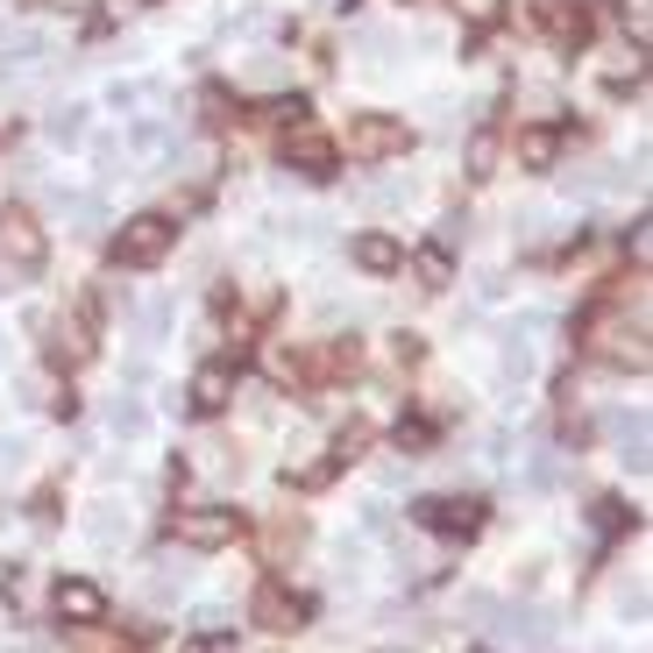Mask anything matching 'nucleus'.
Listing matches in <instances>:
<instances>
[{
    "label": "nucleus",
    "mask_w": 653,
    "mask_h": 653,
    "mask_svg": "<svg viewBox=\"0 0 653 653\" xmlns=\"http://www.w3.org/2000/svg\"><path fill=\"white\" fill-rule=\"evenodd\" d=\"M170 242H178V221L170 214H128L121 227H114L107 256H114V271H149V263L170 256Z\"/></svg>",
    "instance_id": "obj_1"
},
{
    "label": "nucleus",
    "mask_w": 653,
    "mask_h": 653,
    "mask_svg": "<svg viewBox=\"0 0 653 653\" xmlns=\"http://www.w3.org/2000/svg\"><path fill=\"white\" fill-rule=\"evenodd\" d=\"M334 149H349L355 164H391L412 149V128H406V114H349V136Z\"/></svg>",
    "instance_id": "obj_2"
},
{
    "label": "nucleus",
    "mask_w": 653,
    "mask_h": 653,
    "mask_svg": "<svg viewBox=\"0 0 653 653\" xmlns=\"http://www.w3.org/2000/svg\"><path fill=\"white\" fill-rule=\"evenodd\" d=\"M170 533H178V547H192V554H221V547L242 540V511L235 505H192V511L170 518Z\"/></svg>",
    "instance_id": "obj_3"
},
{
    "label": "nucleus",
    "mask_w": 653,
    "mask_h": 653,
    "mask_svg": "<svg viewBox=\"0 0 653 653\" xmlns=\"http://www.w3.org/2000/svg\"><path fill=\"white\" fill-rule=\"evenodd\" d=\"M277 157H284V170H299V178H334V170H341L334 136H320L313 121H292V128H284Z\"/></svg>",
    "instance_id": "obj_4"
},
{
    "label": "nucleus",
    "mask_w": 653,
    "mask_h": 653,
    "mask_svg": "<svg viewBox=\"0 0 653 653\" xmlns=\"http://www.w3.org/2000/svg\"><path fill=\"white\" fill-rule=\"evenodd\" d=\"M43 221L29 214V206H0V263H14V271H43Z\"/></svg>",
    "instance_id": "obj_5"
},
{
    "label": "nucleus",
    "mask_w": 653,
    "mask_h": 653,
    "mask_svg": "<svg viewBox=\"0 0 653 653\" xmlns=\"http://www.w3.org/2000/svg\"><path fill=\"white\" fill-rule=\"evenodd\" d=\"M412 518L427 533H448V540H469V533H484V497H419Z\"/></svg>",
    "instance_id": "obj_6"
},
{
    "label": "nucleus",
    "mask_w": 653,
    "mask_h": 653,
    "mask_svg": "<svg viewBox=\"0 0 653 653\" xmlns=\"http://www.w3.org/2000/svg\"><path fill=\"white\" fill-rule=\"evenodd\" d=\"M50 611H57V625H100L107 618V589L92 583V575H65V583L50 589Z\"/></svg>",
    "instance_id": "obj_7"
},
{
    "label": "nucleus",
    "mask_w": 653,
    "mask_h": 653,
    "mask_svg": "<svg viewBox=\"0 0 653 653\" xmlns=\"http://www.w3.org/2000/svg\"><path fill=\"white\" fill-rule=\"evenodd\" d=\"M185 406L199 412V419L227 412V406H235V370H227V362H199V370H192V383H185Z\"/></svg>",
    "instance_id": "obj_8"
},
{
    "label": "nucleus",
    "mask_w": 653,
    "mask_h": 653,
    "mask_svg": "<svg viewBox=\"0 0 653 653\" xmlns=\"http://www.w3.org/2000/svg\"><path fill=\"white\" fill-rule=\"evenodd\" d=\"M349 263H355V271H370V277H398V271H406V248H398L391 227H362V235L349 242Z\"/></svg>",
    "instance_id": "obj_9"
},
{
    "label": "nucleus",
    "mask_w": 653,
    "mask_h": 653,
    "mask_svg": "<svg viewBox=\"0 0 653 653\" xmlns=\"http://www.w3.org/2000/svg\"><path fill=\"white\" fill-rule=\"evenodd\" d=\"M284 86H292V57H277V50H256L248 65H235V92H263L271 100Z\"/></svg>",
    "instance_id": "obj_10"
},
{
    "label": "nucleus",
    "mask_w": 653,
    "mask_h": 653,
    "mask_svg": "<svg viewBox=\"0 0 653 653\" xmlns=\"http://www.w3.org/2000/svg\"><path fill=\"white\" fill-rule=\"evenodd\" d=\"M248 618H256L263 632H299V625H305V604L292 597V589L263 583V589H256V604H248Z\"/></svg>",
    "instance_id": "obj_11"
},
{
    "label": "nucleus",
    "mask_w": 653,
    "mask_h": 653,
    "mask_svg": "<svg viewBox=\"0 0 653 653\" xmlns=\"http://www.w3.org/2000/svg\"><path fill=\"white\" fill-rule=\"evenodd\" d=\"M43 57H50L43 29H0V71H8V79H14V71H36Z\"/></svg>",
    "instance_id": "obj_12"
},
{
    "label": "nucleus",
    "mask_w": 653,
    "mask_h": 653,
    "mask_svg": "<svg viewBox=\"0 0 653 653\" xmlns=\"http://www.w3.org/2000/svg\"><path fill=\"white\" fill-rule=\"evenodd\" d=\"M57 221H65L71 235H100L107 227V199L100 192H57Z\"/></svg>",
    "instance_id": "obj_13"
},
{
    "label": "nucleus",
    "mask_w": 653,
    "mask_h": 653,
    "mask_svg": "<svg viewBox=\"0 0 653 653\" xmlns=\"http://www.w3.org/2000/svg\"><path fill=\"white\" fill-rule=\"evenodd\" d=\"M511 149H518V164L540 178V170H554V157H562V128H547V121H540V128H518Z\"/></svg>",
    "instance_id": "obj_14"
},
{
    "label": "nucleus",
    "mask_w": 653,
    "mask_h": 653,
    "mask_svg": "<svg viewBox=\"0 0 653 653\" xmlns=\"http://www.w3.org/2000/svg\"><path fill=\"white\" fill-rule=\"evenodd\" d=\"M128 533H136V518H128V505H114V497H100V505H92V518H86V540H92V547H121Z\"/></svg>",
    "instance_id": "obj_15"
},
{
    "label": "nucleus",
    "mask_w": 653,
    "mask_h": 653,
    "mask_svg": "<svg viewBox=\"0 0 653 653\" xmlns=\"http://www.w3.org/2000/svg\"><path fill=\"white\" fill-rule=\"evenodd\" d=\"M86 114H92V107H79V100H57V107L43 114V136H50L57 149H79V143H86Z\"/></svg>",
    "instance_id": "obj_16"
},
{
    "label": "nucleus",
    "mask_w": 653,
    "mask_h": 653,
    "mask_svg": "<svg viewBox=\"0 0 653 653\" xmlns=\"http://www.w3.org/2000/svg\"><path fill=\"white\" fill-rule=\"evenodd\" d=\"M36 589H43V583H36V568H29V562H8V575H0V604H8V611H29Z\"/></svg>",
    "instance_id": "obj_17"
},
{
    "label": "nucleus",
    "mask_w": 653,
    "mask_h": 653,
    "mask_svg": "<svg viewBox=\"0 0 653 653\" xmlns=\"http://www.w3.org/2000/svg\"><path fill=\"white\" fill-rule=\"evenodd\" d=\"M497 149H505V143H497V128H476V136H469L462 164H469V178H476V185H484V178H497Z\"/></svg>",
    "instance_id": "obj_18"
},
{
    "label": "nucleus",
    "mask_w": 653,
    "mask_h": 653,
    "mask_svg": "<svg viewBox=\"0 0 653 653\" xmlns=\"http://www.w3.org/2000/svg\"><path fill=\"white\" fill-rule=\"evenodd\" d=\"M164 149H170V121H149V114L128 121V157H164Z\"/></svg>",
    "instance_id": "obj_19"
},
{
    "label": "nucleus",
    "mask_w": 653,
    "mask_h": 653,
    "mask_svg": "<svg viewBox=\"0 0 653 653\" xmlns=\"http://www.w3.org/2000/svg\"><path fill=\"white\" fill-rule=\"evenodd\" d=\"M143 427H149V412L136 406V398H114L107 406V433L114 440H143Z\"/></svg>",
    "instance_id": "obj_20"
},
{
    "label": "nucleus",
    "mask_w": 653,
    "mask_h": 653,
    "mask_svg": "<svg viewBox=\"0 0 653 653\" xmlns=\"http://www.w3.org/2000/svg\"><path fill=\"white\" fill-rule=\"evenodd\" d=\"M362 199L383 206V214H398V206H412V178H377V185H362Z\"/></svg>",
    "instance_id": "obj_21"
},
{
    "label": "nucleus",
    "mask_w": 653,
    "mask_h": 653,
    "mask_svg": "<svg viewBox=\"0 0 653 653\" xmlns=\"http://www.w3.org/2000/svg\"><path fill=\"white\" fill-rule=\"evenodd\" d=\"M185 583H192V568H170V562H157V575H149V604L185 597Z\"/></svg>",
    "instance_id": "obj_22"
},
{
    "label": "nucleus",
    "mask_w": 653,
    "mask_h": 653,
    "mask_svg": "<svg viewBox=\"0 0 653 653\" xmlns=\"http://www.w3.org/2000/svg\"><path fill=\"white\" fill-rule=\"evenodd\" d=\"M597 71H604V86H640V50H611Z\"/></svg>",
    "instance_id": "obj_23"
},
{
    "label": "nucleus",
    "mask_w": 653,
    "mask_h": 653,
    "mask_svg": "<svg viewBox=\"0 0 653 653\" xmlns=\"http://www.w3.org/2000/svg\"><path fill=\"white\" fill-rule=\"evenodd\" d=\"M192 107H199V121H206V128H221V121H227V107H235V92H227V86H199V100H192Z\"/></svg>",
    "instance_id": "obj_24"
},
{
    "label": "nucleus",
    "mask_w": 653,
    "mask_h": 653,
    "mask_svg": "<svg viewBox=\"0 0 653 653\" xmlns=\"http://www.w3.org/2000/svg\"><path fill=\"white\" fill-rule=\"evenodd\" d=\"M419 284H427V292L448 284V248H419Z\"/></svg>",
    "instance_id": "obj_25"
},
{
    "label": "nucleus",
    "mask_w": 653,
    "mask_h": 653,
    "mask_svg": "<svg viewBox=\"0 0 653 653\" xmlns=\"http://www.w3.org/2000/svg\"><path fill=\"white\" fill-rule=\"evenodd\" d=\"M29 469V440L22 433H0V476H22Z\"/></svg>",
    "instance_id": "obj_26"
},
{
    "label": "nucleus",
    "mask_w": 653,
    "mask_h": 653,
    "mask_svg": "<svg viewBox=\"0 0 653 653\" xmlns=\"http://www.w3.org/2000/svg\"><path fill=\"white\" fill-rule=\"evenodd\" d=\"M469 242V214H440V227H433V248H462Z\"/></svg>",
    "instance_id": "obj_27"
},
{
    "label": "nucleus",
    "mask_w": 653,
    "mask_h": 653,
    "mask_svg": "<svg viewBox=\"0 0 653 653\" xmlns=\"http://www.w3.org/2000/svg\"><path fill=\"white\" fill-rule=\"evenodd\" d=\"M589 526H597V540H611V533L625 526V505H618V497H604V505L589 511Z\"/></svg>",
    "instance_id": "obj_28"
},
{
    "label": "nucleus",
    "mask_w": 653,
    "mask_h": 653,
    "mask_svg": "<svg viewBox=\"0 0 653 653\" xmlns=\"http://www.w3.org/2000/svg\"><path fill=\"white\" fill-rule=\"evenodd\" d=\"M192 632H227V604H199L192 611Z\"/></svg>",
    "instance_id": "obj_29"
},
{
    "label": "nucleus",
    "mask_w": 653,
    "mask_h": 653,
    "mask_svg": "<svg viewBox=\"0 0 653 653\" xmlns=\"http://www.w3.org/2000/svg\"><path fill=\"white\" fill-rule=\"evenodd\" d=\"M526 107H533V114H540V121H554V114H562V100H554V92H547V86H526Z\"/></svg>",
    "instance_id": "obj_30"
},
{
    "label": "nucleus",
    "mask_w": 653,
    "mask_h": 653,
    "mask_svg": "<svg viewBox=\"0 0 653 653\" xmlns=\"http://www.w3.org/2000/svg\"><path fill=\"white\" fill-rule=\"evenodd\" d=\"M419 355H427V349H419V334H391V362H406V370H412Z\"/></svg>",
    "instance_id": "obj_31"
},
{
    "label": "nucleus",
    "mask_w": 653,
    "mask_h": 653,
    "mask_svg": "<svg viewBox=\"0 0 653 653\" xmlns=\"http://www.w3.org/2000/svg\"><path fill=\"white\" fill-rule=\"evenodd\" d=\"M22 8H43V14H92V0H22Z\"/></svg>",
    "instance_id": "obj_32"
},
{
    "label": "nucleus",
    "mask_w": 653,
    "mask_h": 653,
    "mask_svg": "<svg viewBox=\"0 0 653 653\" xmlns=\"http://www.w3.org/2000/svg\"><path fill=\"white\" fill-rule=\"evenodd\" d=\"M29 518H36V526H50V518H57V490H36L29 497Z\"/></svg>",
    "instance_id": "obj_33"
},
{
    "label": "nucleus",
    "mask_w": 653,
    "mask_h": 653,
    "mask_svg": "<svg viewBox=\"0 0 653 653\" xmlns=\"http://www.w3.org/2000/svg\"><path fill=\"white\" fill-rule=\"evenodd\" d=\"M185 653H235V640H227V632H199Z\"/></svg>",
    "instance_id": "obj_34"
},
{
    "label": "nucleus",
    "mask_w": 653,
    "mask_h": 653,
    "mask_svg": "<svg viewBox=\"0 0 653 653\" xmlns=\"http://www.w3.org/2000/svg\"><path fill=\"white\" fill-rule=\"evenodd\" d=\"M427 440H433L427 419H406V427H398V448H427Z\"/></svg>",
    "instance_id": "obj_35"
},
{
    "label": "nucleus",
    "mask_w": 653,
    "mask_h": 653,
    "mask_svg": "<svg viewBox=\"0 0 653 653\" xmlns=\"http://www.w3.org/2000/svg\"><path fill=\"white\" fill-rule=\"evenodd\" d=\"M136 100H143V86H107V107H114V114H128Z\"/></svg>",
    "instance_id": "obj_36"
},
{
    "label": "nucleus",
    "mask_w": 653,
    "mask_h": 653,
    "mask_svg": "<svg viewBox=\"0 0 653 653\" xmlns=\"http://www.w3.org/2000/svg\"><path fill=\"white\" fill-rule=\"evenodd\" d=\"M29 277H36V271H14V263H0V299H8V292H22Z\"/></svg>",
    "instance_id": "obj_37"
},
{
    "label": "nucleus",
    "mask_w": 653,
    "mask_h": 653,
    "mask_svg": "<svg viewBox=\"0 0 653 653\" xmlns=\"http://www.w3.org/2000/svg\"><path fill=\"white\" fill-rule=\"evenodd\" d=\"M143 8H164V0H143Z\"/></svg>",
    "instance_id": "obj_38"
},
{
    "label": "nucleus",
    "mask_w": 653,
    "mask_h": 653,
    "mask_svg": "<svg viewBox=\"0 0 653 653\" xmlns=\"http://www.w3.org/2000/svg\"><path fill=\"white\" fill-rule=\"evenodd\" d=\"M618 8H625V0H618Z\"/></svg>",
    "instance_id": "obj_39"
}]
</instances>
